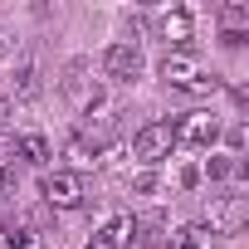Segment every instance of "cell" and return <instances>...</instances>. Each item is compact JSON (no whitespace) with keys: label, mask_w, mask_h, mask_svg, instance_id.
<instances>
[{"label":"cell","mask_w":249,"mask_h":249,"mask_svg":"<svg viewBox=\"0 0 249 249\" xmlns=\"http://www.w3.org/2000/svg\"><path fill=\"white\" fill-rule=\"evenodd\" d=\"M161 78H166V88H176V93H210V88H215V78H210L191 54H166V59H161Z\"/></svg>","instance_id":"1"},{"label":"cell","mask_w":249,"mask_h":249,"mask_svg":"<svg viewBox=\"0 0 249 249\" xmlns=\"http://www.w3.org/2000/svg\"><path fill=\"white\" fill-rule=\"evenodd\" d=\"M39 196H44L49 210H78L83 196H88V186H83L78 171H49V176L39 181Z\"/></svg>","instance_id":"2"},{"label":"cell","mask_w":249,"mask_h":249,"mask_svg":"<svg viewBox=\"0 0 249 249\" xmlns=\"http://www.w3.org/2000/svg\"><path fill=\"white\" fill-rule=\"evenodd\" d=\"M103 73H107L112 83L142 78V49H137V39H112L107 54H103Z\"/></svg>","instance_id":"3"},{"label":"cell","mask_w":249,"mask_h":249,"mask_svg":"<svg viewBox=\"0 0 249 249\" xmlns=\"http://www.w3.org/2000/svg\"><path fill=\"white\" fill-rule=\"evenodd\" d=\"M171 147H176V132H171V122H147V127L132 137V152H137V161H147V166L166 161V157H171Z\"/></svg>","instance_id":"4"},{"label":"cell","mask_w":249,"mask_h":249,"mask_svg":"<svg viewBox=\"0 0 249 249\" xmlns=\"http://www.w3.org/2000/svg\"><path fill=\"white\" fill-rule=\"evenodd\" d=\"M171 132H176V147L186 142V147H210L215 137H220V117L215 112H186V117H176L171 122Z\"/></svg>","instance_id":"5"},{"label":"cell","mask_w":249,"mask_h":249,"mask_svg":"<svg viewBox=\"0 0 249 249\" xmlns=\"http://www.w3.org/2000/svg\"><path fill=\"white\" fill-rule=\"evenodd\" d=\"M64 93H69L73 112H83V117H93V107L103 103V88H98V78H88V64H69Z\"/></svg>","instance_id":"6"},{"label":"cell","mask_w":249,"mask_h":249,"mask_svg":"<svg viewBox=\"0 0 249 249\" xmlns=\"http://www.w3.org/2000/svg\"><path fill=\"white\" fill-rule=\"evenodd\" d=\"M191 30H196V25H191V15H186V10H161V15H157V35L171 44V54H186Z\"/></svg>","instance_id":"7"},{"label":"cell","mask_w":249,"mask_h":249,"mask_svg":"<svg viewBox=\"0 0 249 249\" xmlns=\"http://www.w3.org/2000/svg\"><path fill=\"white\" fill-rule=\"evenodd\" d=\"M176 249H220V230L215 225H181V234H176Z\"/></svg>","instance_id":"8"},{"label":"cell","mask_w":249,"mask_h":249,"mask_svg":"<svg viewBox=\"0 0 249 249\" xmlns=\"http://www.w3.org/2000/svg\"><path fill=\"white\" fill-rule=\"evenodd\" d=\"M244 25H249V5L234 0V5L220 10V35H225V44H239V30H244Z\"/></svg>","instance_id":"9"},{"label":"cell","mask_w":249,"mask_h":249,"mask_svg":"<svg viewBox=\"0 0 249 249\" xmlns=\"http://www.w3.org/2000/svg\"><path fill=\"white\" fill-rule=\"evenodd\" d=\"M20 157H25L30 166H49V157H54V152H49V137L25 132V137H20Z\"/></svg>","instance_id":"10"},{"label":"cell","mask_w":249,"mask_h":249,"mask_svg":"<svg viewBox=\"0 0 249 249\" xmlns=\"http://www.w3.org/2000/svg\"><path fill=\"white\" fill-rule=\"evenodd\" d=\"M15 93H20V98H35V93H39V73H35V64H25V69H20Z\"/></svg>","instance_id":"11"},{"label":"cell","mask_w":249,"mask_h":249,"mask_svg":"<svg viewBox=\"0 0 249 249\" xmlns=\"http://www.w3.org/2000/svg\"><path fill=\"white\" fill-rule=\"evenodd\" d=\"M15 249H44V239H39V230H15Z\"/></svg>","instance_id":"12"},{"label":"cell","mask_w":249,"mask_h":249,"mask_svg":"<svg viewBox=\"0 0 249 249\" xmlns=\"http://www.w3.org/2000/svg\"><path fill=\"white\" fill-rule=\"evenodd\" d=\"M234 171H239V166H234V161H225V157H215V161H210V176H215V181H225V176H234Z\"/></svg>","instance_id":"13"},{"label":"cell","mask_w":249,"mask_h":249,"mask_svg":"<svg viewBox=\"0 0 249 249\" xmlns=\"http://www.w3.org/2000/svg\"><path fill=\"white\" fill-rule=\"evenodd\" d=\"M10 181H15V171H10V157H5V147H0V196L10 191Z\"/></svg>","instance_id":"14"},{"label":"cell","mask_w":249,"mask_h":249,"mask_svg":"<svg viewBox=\"0 0 249 249\" xmlns=\"http://www.w3.org/2000/svg\"><path fill=\"white\" fill-rule=\"evenodd\" d=\"M0 249H15V230L10 225H0Z\"/></svg>","instance_id":"15"},{"label":"cell","mask_w":249,"mask_h":249,"mask_svg":"<svg viewBox=\"0 0 249 249\" xmlns=\"http://www.w3.org/2000/svg\"><path fill=\"white\" fill-rule=\"evenodd\" d=\"M83 249H112V244H107V239H103V234H93V239H88V244H83Z\"/></svg>","instance_id":"16"},{"label":"cell","mask_w":249,"mask_h":249,"mask_svg":"<svg viewBox=\"0 0 249 249\" xmlns=\"http://www.w3.org/2000/svg\"><path fill=\"white\" fill-rule=\"evenodd\" d=\"M5 117H10V98L0 93V127H5Z\"/></svg>","instance_id":"17"},{"label":"cell","mask_w":249,"mask_h":249,"mask_svg":"<svg viewBox=\"0 0 249 249\" xmlns=\"http://www.w3.org/2000/svg\"><path fill=\"white\" fill-rule=\"evenodd\" d=\"M0 54H10V30L0 25Z\"/></svg>","instance_id":"18"}]
</instances>
